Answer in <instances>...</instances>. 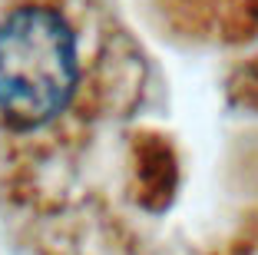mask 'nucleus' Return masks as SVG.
I'll use <instances>...</instances> for the list:
<instances>
[{"mask_svg": "<svg viewBox=\"0 0 258 255\" xmlns=\"http://www.w3.org/2000/svg\"><path fill=\"white\" fill-rule=\"evenodd\" d=\"M80 30L60 0H14L0 14V126L30 139L67 120L83 90Z\"/></svg>", "mask_w": 258, "mask_h": 255, "instance_id": "1", "label": "nucleus"}]
</instances>
